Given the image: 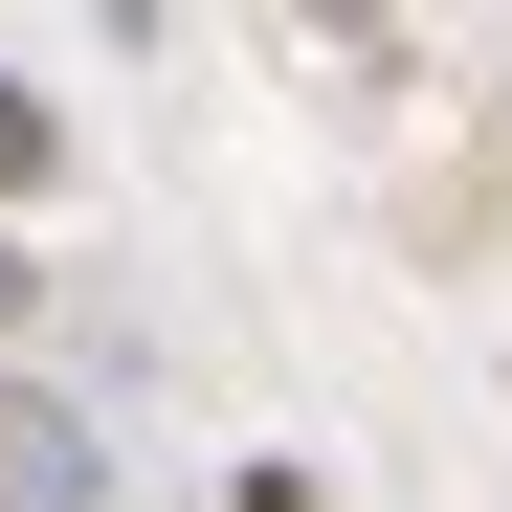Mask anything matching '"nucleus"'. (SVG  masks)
Masks as SVG:
<instances>
[{
  "mask_svg": "<svg viewBox=\"0 0 512 512\" xmlns=\"http://www.w3.org/2000/svg\"><path fill=\"white\" fill-rule=\"evenodd\" d=\"M90 490H112V446H90L45 379H0V512H90Z\"/></svg>",
  "mask_w": 512,
  "mask_h": 512,
  "instance_id": "obj_1",
  "label": "nucleus"
},
{
  "mask_svg": "<svg viewBox=\"0 0 512 512\" xmlns=\"http://www.w3.org/2000/svg\"><path fill=\"white\" fill-rule=\"evenodd\" d=\"M45 156H67V112H45V90H0V201H23Z\"/></svg>",
  "mask_w": 512,
  "mask_h": 512,
  "instance_id": "obj_2",
  "label": "nucleus"
},
{
  "mask_svg": "<svg viewBox=\"0 0 512 512\" xmlns=\"http://www.w3.org/2000/svg\"><path fill=\"white\" fill-rule=\"evenodd\" d=\"M23 312H45V268H23V245H0V334H23Z\"/></svg>",
  "mask_w": 512,
  "mask_h": 512,
  "instance_id": "obj_3",
  "label": "nucleus"
}]
</instances>
